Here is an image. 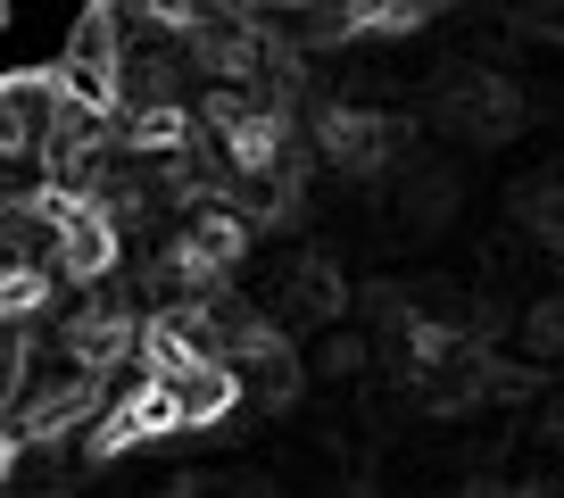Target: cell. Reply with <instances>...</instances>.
<instances>
[{"mask_svg": "<svg viewBox=\"0 0 564 498\" xmlns=\"http://www.w3.org/2000/svg\"><path fill=\"white\" fill-rule=\"evenodd\" d=\"M406 133H415V124L382 117V108L340 100V108H324V117H316V159L340 166V175H382V166H399Z\"/></svg>", "mask_w": 564, "mask_h": 498, "instance_id": "6da1fadb", "label": "cell"}, {"mask_svg": "<svg viewBox=\"0 0 564 498\" xmlns=\"http://www.w3.org/2000/svg\"><path fill=\"white\" fill-rule=\"evenodd\" d=\"M523 357H564V300H531L523 307Z\"/></svg>", "mask_w": 564, "mask_h": 498, "instance_id": "7a4b0ae2", "label": "cell"}, {"mask_svg": "<svg viewBox=\"0 0 564 498\" xmlns=\"http://www.w3.org/2000/svg\"><path fill=\"white\" fill-rule=\"evenodd\" d=\"M316 366H324V374H366V340H357V333H333V340L316 349Z\"/></svg>", "mask_w": 564, "mask_h": 498, "instance_id": "3957f363", "label": "cell"}]
</instances>
